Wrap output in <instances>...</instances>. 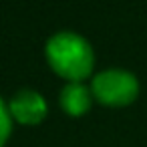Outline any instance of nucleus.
Wrapping results in <instances>:
<instances>
[{"label": "nucleus", "instance_id": "1", "mask_svg": "<svg viewBox=\"0 0 147 147\" xmlns=\"http://www.w3.org/2000/svg\"><path fill=\"white\" fill-rule=\"evenodd\" d=\"M47 57L53 69L71 81H81L91 75L95 55L91 45L77 32H57L47 42Z\"/></svg>", "mask_w": 147, "mask_h": 147}, {"label": "nucleus", "instance_id": "2", "mask_svg": "<svg viewBox=\"0 0 147 147\" xmlns=\"http://www.w3.org/2000/svg\"><path fill=\"white\" fill-rule=\"evenodd\" d=\"M93 95L105 103V105H129L137 93H139V83L137 77L129 71L123 69H109L93 77Z\"/></svg>", "mask_w": 147, "mask_h": 147}, {"label": "nucleus", "instance_id": "3", "mask_svg": "<svg viewBox=\"0 0 147 147\" xmlns=\"http://www.w3.org/2000/svg\"><path fill=\"white\" fill-rule=\"evenodd\" d=\"M8 109L16 121L32 125L47 115V101L42 99L40 93L32 89H22L12 97V101L8 103Z\"/></svg>", "mask_w": 147, "mask_h": 147}, {"label": "nucleus", "instance_id": "4", "mask_svg": "<svg viewBox=\"0 0 147 147\" xmlns=\"http://www.w3.org/2000/svg\"><path fill=\"white\" fill-rule=\"evenodd\" d=\"M61 105L71 115H83L91 107V91L81 81H71L61 91Z\"/></svg>", "mask_w": 147, "mask_h": 147}, {"label": "nucleus", "instance_id": "5", "mask_svg": "<svg viewBox=\"0 0 147 147\" xmlns=\"http://www.w3.org/2000/svg\"><path fill=\"white\" fill-rule=\"evenodd\" d=\"M10 129H12V115H10V109L4 105V101L0 99V147H2L10 135Z\"/></svg>", "mask_w": 147, "mask_h": 147}]
</instances>
